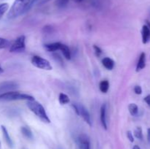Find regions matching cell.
Masks as SVG:
<instances>
[{
	"mask_svg": "<svg viewBox=\"0 0 150 149\" xmlns=\"http://www.w3.org/2000/svg\"><path fill=\"white\" fill-rule=\"evenodd\" d=\"M61 42H54V43L46 44L44 45L45 50L48 51V52H54L60 49V46H61Z\"/></svg>",
	"mask_w": 150,
	"mask_h": 149,
	"instance_id": "obj_12",
	"label": "cell"
},
{
	"mask_svg": "<svg viewBox=\"0 0 150 149\" xmlns=\"http://www.w3.org/2000/svg\"><path fill=\"white\" fill-rule=\"evenodd\" d=\"M72 106H73V109L76 111L77 115L81 116L83 119L84 120L85 122L87 123L91 127L92 126V120H91L90 114H89V111L86 110V108L83 105H82L81 104L79 103H73Z\"/></svg>",
	"mask_w": 150,
	"mask_h": 149,
	"instance_id": "obj_4",
	"label": "cell"
},
{
	"mask_svg": "<svg viewBox=\"0 0 150 149\" xmlns=\"http://www.w3.org/2000/svg\"><path fill=\"white\" fill-rule=\"evenodd\" d=\"M128 110L130 113L133 116H136L139 113V108H138L137 105L134 103H131L128 106Z\"/></svg>",
	"mask_w": 150,
	"mask_h": 149,
	"instance_id": "obj_17",
	"label": "cell"
},
{
	"mask_svg": "<svg viewBox=\"0 0 150 149\" xmlns=\"http://www.w3.org/2000/svg\"><path fill=\"white\" fill-rule=\"evenodd\" d=\"M127 138H128V140H130L131 143H133V142H134V137H133V134H132V132L130 131H127Z\"/></svg>",
	"mask_w": 150,
	"mask_h": 149,
	"instance_id": "obj_26",
	"label": "cell"
},
{
	"mask_svg": "<svg viewBox=\"0 0 150 149\" xmlns=\"http://www.w3.org/2000/svg\"><path fill=\"white\" fill-rule=\"evenodd\" d=\"M32 64L35 67L41 69V70H52V66L50 64L49 61L45 58H42L38 56H35L32 58Z\"/></svg>",
	"mask_w": 150,
	"mask_h": 149,
	"instance_id": "obj_5",
	"label": "cell"
},
{
	"mask_svg": "<svg viewBox=\"0 0 150 149\" xmlns=\"http://www.w3.org/2000/svg\"><path fill=\"white\" fill-rule=\"evenodd\" d=\"M18 88V84L16 82L8 81L4 82L0 85V94L5 92L11 91H15Z\"/></svg>",
	"mask_w": 150,
	"mask_h": 149,
	"instance_id": "obj_7",
	"label": "cell"
},
{
	"mask_svg": "<svg viewBox=\"0 0 150 149\" xmlns=\"http://www.w3.org/2000/svg\"><path fill=\"white\" fill-rule=\"evenodd\" d=\"M147 140L148 141L150 142V128L148 129L147 130Z\"/></svg>",
	"mask_w": 150,
	"mask_h": 149,
	"instance_id": "obj_28",
	"label": "cell"
},
{
	"mask_svg": "<svg viewBox=\"0 0 150 149\" xmlns=\"http://www.w3.org/2000/svg\"><path fill=\"white\" fill-rule=\"evenodd\" d=\"M94 49H95V52L97 56H100L102 54V50H101L98 46H97V45H94Z\"/></svg>",
	"mask_w": 150,
	"mask_h": 149,
	"instance_id": "obj_24",
	"label": "cell"
},
{
	"mask_svg": "<svg viewBox=\"0 0 150 149\" xmlns=\"http://www.w3.org/2000/svg\"><path fill=\"white\" fill-rule=\"evenodd\" d=\"M75 1H76V2H81V1H82L83 0H75Z\"/></svg>",
	"mask_w": 150,
	"mask_h": 149,
	"instance_id": "obj_31",
	"label": "cell"
},
{
	"mask_svg": "<svg viewBox=\"0 0 150 149\" xmlns=\"http://www.w3.org/2000/svg\"><path fill=\"white\" fill-rule=\"evenodd\" d=\"M59 101L61 105H67L70 102V99L68 96L64 93H61L59 96Z\"/></svg>",
	"mask_w": 150,
	"mask_h": 149,
	"instance_id": "obj_18",
	"label": "cell"
},
{
	"mask_svg": "<svg viewBox=\"0 0 150 149\" xmlns=\"http://www.w3.org/2000/svg\"><path fill=\"white\" fill-rule=\"evenodd\" d=\"M32 0H15L9 10L7 18L10 19L16 18L30 10Z\"/></svg>",
	"mask_w": 150,
	"mask_h": 149,
	"instance_id": "obj_1",
	"label": "cell"
},
{
	"mask_svg": "<svg viewBox=\"0 0 150 149\" xmlns=\"http://www.w3.org/2000/svg\"><path fill=\"white\" fill-rule=\"evenodd\" d=\"M3 72V70H2V68H1V67H0V73H1Z\"/></svg>",
	"mask_w": 150,
	"mask_h": 149,
	"instance_id": "obj_32",
	"label": "cell"
},
{
	"mask_svg": "<svg viewBox=\"0 0 150 149\" xmlns=\"http://www.w3.org/2000/svg\"><path fill=\"white\" fill-rule=\"evenodd\" d=\"M145 67H146V54L144 53H142L139 56L137 66H136V72L141 71Z\"/></svg>",
	"mask_w": 150,
	"mask_h": 149,
	"instance_id": "obj_11",
	"label": "cell"
},
{
	"mask_svg": "<svg viewBox=\"0 0 150 149\" xmlns=\"http://www.w3.org/2000/svg\"><path fill=\"white\" fill-rule=\"evenodd\" d=\"M134 135L136 138L139 139V140H142L143 139V134H142V129L140 127H137L134 131Z\"/></svg>",
	"mask_w": 150,
	"mask_h": 149,
	"instance_id": "obj_22",
	"label": "cell"
},
{
	"mask_svg": "<svg viewBox=\"0 0 150 149\" xmlns=\"http://www.w3.org/2000/svg\"><path fill=\"white\" fill-rule=\"evenodd\" d=\"M68 1L69 0H57V4L60 7H64L68 3Z\"/></svg>",
	"mask_w": 150,
	"mask_h": 149,
	"instance_id": "obj_23",
	"label": "cell"
},
{
	"mask_svg": "<svg viewBox=\"0 0 150 149\" xmlns=\"http://www.w3.org/2000/svg\"><path fill=\"white\" fill-rule=\"evenodd\" d=\"M27 107L44 123H47V124L51 123L49 118L45 112V108L40 103L35 100L27 101Z\"/></svg>",
	"mask_w": 150,
	"mask_h": 149,
	"instance_id": "obj_2",
	"label": "cell"
},
{
	"mask_svg": "<svg viewBox=\"0 0 150 149\" xmlns=\"http://www.w3.org/2000/svg\"><path fill=\"white\" fill-rule=\"evenodd\" d=\"M59 50L62 51L63 56H64V58H65L66 59L70 60V58H71V53H70V49H69V48L67 46V45L62 43Z\"/></svg>",
	"mask_w": 150,
	"mask_h": 149,
	"instance_id": "obj_14",
	"label": "cell"
},
{
	"mask_svg": "<svg viewBox=\"0 0 150 149\" xmlns=\"http://www.w3.org/2000/svg\"><path fill=\"white\" fill-rule=\"evenodd\" d=\"M8 8L9 5L7 3H2V4H0V19H1V17L4 15V13L7 12Z\"/></svg>",
	"mask_w": 150,
	"mask_h": 149,
	"instance_id": "obj_21",
	"label": "cell"
},
{
	"mask_svg": "<svg viewBox=\"0 0 150 149\" xmlns=\"http://www.w3.org/2000/svg\"><path fill=\"white\" fill-rule=\"evenodd\" d=\"M100 121L102 124L103 127L105 129H107V123H106V105L104 104L101 106L100 108Z\"/></svg>",
	"mask_w": 150,
	"mask_h": 149,
	"instance_id": "obj_10",
	"label": "cell"
},
{
	"mask_svg": "<svg viewBox=\"0 0 150 149\" xmlns=\"http://www.w3.org/2000/svg\"><path fill=\"white\" fill-rule=\"evenodd\" d=\"M26 37L24 35L18 37L10 47V52H23L26 48Z\"/></svg>",
	"mask_w": 150,
	"mask_h": 149,
	"instance_id": "obj_6",
	"label": "cell"
},
{
	"mask_svg": "<svg viewBox=\"0 0 150 149\" xmlns=\"http://www.w3.org/2000/svg\"><path fill=\"white\" fill-rule=\"evenodd\" d=\"M99 88L101 92L106 93L108 91V89H109V83H108V80H103V81H101L100 83Z\"/></svg>",
	"mask_w": 150,
	"mask_h": 149,
	"instance_id": "obj_16",
	"label": "cell"
},
{
	"mask_svg": "<svg viewBox=\"0 0 150 149\" xmlns=\"http://www.w3.org/2000/svg\"><path fill=\"white\" fill-rule=\"evenodd\" d=\"M79 146L80 149H90L89 148V138L85 134H81L79 137Z\"/></svg>",
	"mask_w": 150,
	"mask_h": 149,
	"instance_id": "obj_8",
	"label": "cell"
},
{
	"mask_svg": "<svg viewBox=\"0 0 150 149\" xmlns=\"http://www.w3.org/2000/svg\"><path fill=\"white\" fill-rule=\"evenodd\" d=\"M10 45H11V43L10 41L4 38L0 37V49H4V48L10 47Z\"/></svg>",
	"mask_w": 150,
	"mask_h": 149,
	"instance_id": "obj_20",
	"label": "cell"
},
{
	"mask_svg": "<svg viewBox=\"0 0 150 149\" xmlns=\"http://www.w3.org/2000/svg\"><path fill=\"white\" fill-rule=\"evenodd\" d=\"M21 132L22 134H23L25 137H27L28 139H32V137H33V134H32V131H31L30 129L28 128V127H21Z\"/></svg>",
	"mask_w": 150,
	"mask_h": 149,
	"instance_id": "obj_19",
	"label": "cell"
},
{
	"mask_svg": "<svg viewBox=\"0 0 150 149\" xmlns=\"http://www.w3.org/2000/svg\"><path fill=\"white\" fill-rule=\"evenodd\" d=\"M146 26H147L150 29V22L148 21V20H146Z\"/></svg>",
	"mask_w": 150,
	"mask_h": 149,
	"instance_id": "obj_30",
	"label": "cell"
},
{
	"mask_svg": "<svg viewBox=\"0 0 150 149\" xmlns=\"http://www.w3.org/2000/svg\"><path fill=\"white\" fill-rule=\"evenodd\" d=\"M1 131H2L3 135H4V139H5L6 143H7V145H8L10 147H12V146H13V142H12V140L11 138H10V135H9V133L8 131H7L6 127H4V126H1Z\"/></svg>",
	"mask_w": 150,
	"mask_h": 149,
	"instance_id": "obj_15",
	"label": "cell"
},
{
	"mask_svg": "<svg viewBox=\"0 0 150 149\" xmlns=\"http://www.w3.org/2000/svg\"><path fill=\"white\" fill-rule=\"evenodd\" d=\"M0 99L4 101H14V100H26L32 101L35 100V98L32 96L26 93H20L16 91L5 92L0 94Z\"/></svg>",
	"mask_w": 150,
	"mask_h": 149,
	"instance_id": "obj_3",
	"label": "cell"
},
{
	"mask_svg": "<svg viewBox=\"0 0 150 149\" xmlns=\"http://www.w3.org/2000/svg\"><path fill=\"white\" fill-rule=\"evenodd\" d=\"M102 64L108 70H112L114 67V61L111 58L105 57L102 60Z\"/></svg>",
	"mask_w": 150,
	"mask_h": 149,
	"instance_id": "obj_13",
	"label": "cell"
},
{
	"mask_svg": "<svg viewBox=\"0 0 150 149\" xmlns=\"http://www.w3.org/2000/svg\"><path fill=\"white\" fill-rule=\"evenodd\" d=\"M134 91L136 94H142V89L141 86H136L134 88Z\"/></svg>",
	"mask_w": 150,
	"mask_h": 149,
	"instance_id": "obj_25",
	"label": "cell"
},
{
	"mask_svg": "<svg viewBox=\"0 0 150 149\" xmlns=\"http://www.w3.org/2000/svg\"><path fill=\"white\" fill-rule=\"evenodd\" d=\"M144 101L146 104L150 107V95H148L144 98Z\"/></svg>",
	"mask_w": 150,
	"mask_h": 149,
	"instance_id": "obj_27",
	"label": "cell"
},
{
	"mask_svg": "<svg viewBox=\"0 0 150 149\" xmlns=\"http://www.w3.org/2000/svg\"><path fill=\"white\" fill-rule=\"evenodd\" d=\"M133 149H141V148H140V147H139V145H136L133 146Z\"/></svg>",
	"mask_w": 150,
	"mask_h": 149,
	"instance_id": "obj_29",
	"label": "cell"
},
{
	"mask_svg": "<svg viewBox=\"0 0 150 149\" xmlns=\"http://www.w3.org/2000/svg\"><path fill=\"white\" fill-rule=\"evenodd\" d=\"M142 42L144 44H146L150 41V29L146 25H144L142 30Z\"/></svg>",
	"mask_w": 150,
	"mask_h": 149,
	"instance_id": "obj_9",
	"label": "cell"
}]
</instances>
